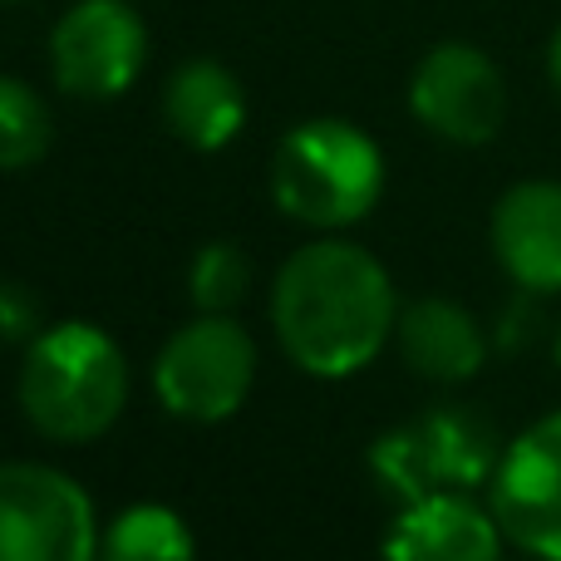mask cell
I'll use <instances>...</instances> for the list:
<instances>
[{
  "mask_svg": "<svg viewBox=\"0 0 561 561\" xmlns=\"http://www.w3.org/2000/svg\"><path fill=\"white\" fill-rule=\"evenodd\" d=\"M148 65V25L128 0H79L49 30V75L69 99L104 104Z\"/></svg>",
  "mask_w": 561,
  "mask_h": 561,
  "instance_id": "52a82bcc",
  "label": "cell"
},
{
  "mask_svg": "<svg viewBox=\"0 0 561 561\" xmlns=\"http://www.w3.org/2000/svg\"><path fill=\"white\" fill-rule=\"evenodd\" d=\"M272 197L310 232H350L385 197V153L359 124L306 118L276 144Z\"/></svg>",
  "mask_w": 561,
  "mask_h": 561,
  "instance_id": "3957f363",
  "label": "cell"
},
{
  "mask_svg": "<svg viewBox=\"0 0 561 561\" xmlns=\"http://www.w3.org/2000/svg\"><path fill=\"white\" fill-rule=\"evenodd\" d=\"M503 527L473 493H434L399 503L385 533V561H503Z\"/></svg>",
  "mask_w": 561,
  "mask_h": 561,
  "instance_id": "8fae6325",
  "label": "cell"
},
{
  "mask_svg": "<svg viewBox=\"0 0 561 561\" xmlns=\"http://www.w3.org/2000/svg\"><path fill=\"white\" fill-rule=\"evenodd\" d=\"M99 513L55 463H0V561H99Z\"/></svg>",
  "mask_w": 561,
  "mask_h": 561,
  "instance_id": "8992f818",
  "label": "cell"
},
{
  "mask_svg": "<svg viewBox=\"0 0 561 561\" xmlns=\"http://www.w3.org/2000/svg\"><path fill=\"white\" fill-rule=\"evenodd\" d=\"M0 5H10V0H0Z\"/></svg>",
  "mask_w": 561,
  "mask_h": 561,
  "instance_id": "44dd1931",
  "label": "cell"
},
{
  "mask_svg": "<svg viewBox=\"0 0 561 561\" xmlns=\"http://www.w3.org/2000/svg\"><path fill=\"white\" fill-rule=\"evenodd\" d=\"M39 330H45V320H39L35 290L0 276V340H5V345H30Z\"/></svg>",
  "mask_w": 561,
  "mask_h": 561,
  "instance_id": "e0dca14e",
  "label": "cell"
},
{
  "mask_svg": "<svg viewBox=\"0 0 561 561\" xmlns=\"http://www.w3.org/2000/svg\"><path fill=\"white\" fill-rule=\"evenodd\" d=\"M49 138H55V118L45 99L25 79L0 75V173L35 168L49 153Z\"/></svg>",
  "mask_w": 561,
  "mask_h": 561,
  "instance_id": "9a60e30c",
  "label": "cell"
},
{
  "mask_svg": "<svg viewBox=\"0 0 561 561\" xmlns=\"http://www.w3.org/2000/svg\"><path fill=\"white\" fill-rule=\"evenodd\" d=\"M488 242L517 290L557 296L561 290V183L527 178L513 183L493 207Z\"/></svg>",
  "mask_w": 561,
  "mask_h": 561,
  "instance_id": "30bf717a",
  "label": "cell"
},
{
  "mask_svg": "<svg viewBox=\"0 0 561 561\" xmlns=\"http://www.w3.org/2000/svg\"><path fill=\"white\" fill-rule=\"evenodd\" d=\"M537 300L542 296H533V290H517V300L507 306V316L497 320V345H507V350H517V345H527V340L542 330V316H537Z\"/></svg>",
  "mask_w": 561,
  "mask_h": 561,
  "instance_id": "ac0fdd59",
  "label": "cell"
},
{
  "mask_svg": "<svg viewBox=\"0 0 561 561\" xmlns=\"http://www.w3.org/2000/svg\"><path fill=\"white\" fill-rule=\"evenodd\" d=\"M256 340L237 316H197L163 340L153 359V394L183 424H227L256 385Z\"/></svg>",
  "mask_w": 561,
  "mask_h": 561,
  "instance_id": "5b68a950",
  "label": "cell"
},
{
  "mask_svg": "<svg viewBox=\"0 0 561 561\" xmlns=\"http://www.w3.org/2000/svg\"><path fill=\"white\" fill-rule=\"evenodd\" d=\"M252 296V262L237 242H207L187 262V300L197 316H237Z\"/></svg>",
  "mask_w": 561,
  "mask_h": 561,
  "instance_id": "2e32d148",
  "label": "cell"
},
{
  "mask_svg": "<svg viewBox=\"0 0 561 561\" xmlns=\"http://www.w3.org/2000/svg\"><path fill=\"white\" fill-rule=\"evenodd\" d=\"M399 290L369 247L320 232L296 247L272 280V335L296 369L350 379L394 340Z\"/></svg>",
  "mask_w": 561,
  "mask_h": 561,
  "instance_id": "6da1fadb",
  "label": "cell"
},
{
  "mask_svg": "<svg viewBox=\"0 0 561 561\" xmlns=\"http://www.w3.org/2000/svg\"><path fill=\"white\" fill-rule=\"evenodd\" d=\"M488 507L517 552L561 561V409L503 444L488 483Z\"/></svg>",
  "mask_w": 561,
  "mask_h": 561,
  "instance_id": "9c48e42d",
  "label": "cell"
},
{
  "mask_svg": "<svg viewBox=\"0 0 561 561\" xmlns=\"http://www.w3.org/2000/svg\"><path fill=\"white\" fill-rule=\"evenodd\" d=\"M557 365H561V330H557Z\"/></svg>",
  "mask_w": 561,
  "mask_h": 561,
  "instance_id": "ffe728a7",
  "label": "cell"
},
{
  "mask_svg": "<svg viewBox=\"0 0 561 561\" xmlns=\"http://www.w3.org/2000/svg\"><path fill=\"white\" fill-rule=\"evenodd\" d=\"M409 114L444 144H493L507 118L503 69L493 65V55H483L478 45H463V39L434 45L414 65V79H409Z\"/></svg>",
  "mask_w": 561,
  "mask_h": 561,
  "instance_id": "ba28073f",
  "label": "cell"
},
{
  "mask_svg": "<svg viewBox=\"0 0 561 561\" xmlns=\"http://www.w3.org/2000/svg\"><path fill=\"white\" fill-rule=\"evenodd\" d=\"M128 359L94 320H55L20 350L15 399L49 444H94L128 409Z\"/></svg>",
  "mask_w": 561,
  "mask_h": 561,
  "instance_id": "7a4b0ae2",
  "label": "cell"
},
{
  "mask_svg": "<svg viewBox=\"0 0 561 561\" xmlns=\"http://www.w3.org/2000/svg\"><path fill=\"white\" fill-rule=\"evenodd\" d=\"M547 79H552V89L561 94V25L552 30V45H547Z\"/></svg>",
  "mask_w": 561,
  "mask_h": 561,
  "instance_id": "d6986e66",
  "label": "cell"
},
{
  "mask_svg": "<svg viewBox=\"0 0 561 561\" xmlns=\"http://www.w3.org/2000/svg\"><path fill=\"white\" fill-rule=\"evenodd\" d=\"M394 345L404 365L428 385H468L488 365V330L473 310L448 296H419L399 306Z\"/></svg>",
  "mask_w": 561,
  "mask_h": 561,
  "instance_id": "7c38bea8",
  "label": "cell"
},
{
  "mask_svg": "<svg viewBox=\"0 0 561 561\" xmlns=\"http://www.w3.org/2000/svg\"><path fill=\"white\" fill-rule=\"evenodd\" d=\"M99 561H197V542L173 507L134 503L99 533Z\"/></svg>",
  "mask_w": 561,
  "mask_h": 561,
  "instance_id": "5bb4252c",
  "label": "cell"
},
{
  "mask_svg": "<svg viewBox=\"0 0 561 561\" xmlns=\"http://www.w3.org/2000/svg\"><path fill=\"white\" fill-rule=\"evenodd\" d=\"M527 561H537V557H527Z\"/></svg>",
  "mask_w": 561,
  "mask_h": 561,
  "instance_id": "7402d4cb",
  "label": "cell"
},
{
  "mask_svg": "<svg viewBox=\"0 0 561 561\" xmlns=\"http://www.w3.org/2000/svg\"><path fill=\"white\" fill-rule=\"evenodd\" d=\"M163 118L178 144L193 153H217L247 124V89L217 59H187L163 84Z\"/></svg>",
  "mask_w": 561,
  "mask_h": 561,
  "instance_id": "4fadbf2b",
  "label": "cell"
},
{
  "mask_svg": "<svg viewBox=\"0 0 561 561\" xmlns=\"http://www.w3.org/2000/svg\"><path fill=\"white\" fill-rule=\"evenodd\" d=\"M497 458L503 444L478 409L438 404L379 434L369 444V473L394 503H419L434 493H488Z\"/></svg>",
  "mask_w": 561,
  "mask_h": 561,
  "instance_id": "277c9868",
  "label": "cell"
}]
</instances>
